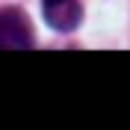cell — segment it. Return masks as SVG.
<instances>
[{
  "label": "cell",
  "instance_id": "1",
  "mask_svg": "<svg viewBox=\"0 0 130 130\" xmlns=\"http://www.w3.org/2000/svg\"><path fill=\"white\" fill-rule=\"evenodd\" d=\"M32 30L21 9H0V50H30Z\"/></svg>",
  "mask_w": 130,
  "mask_h": 130
},
{
  "label": "cell",
  "instance_id": "2",
  "mask_svg": "<svg viewBox=\"0 0 130 130\" xmlns=\"http://www.w3.org/2000/svg\"><path fill=\"white\" fill-rule=\"evenodd\" d=\"M41 12H44V21L59 32L77 30L83 18V9L77 0H41Z\"/></svg>",
  "mask_w": 130,
  "mask_h": 130
}]
</instances>
